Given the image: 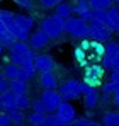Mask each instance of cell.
I'll use <instances>...</instances> for the list:
<instances>
[{
  "label": "cell",
  "instance_id": "ee69618b",
  "mask_svg": "<svg viewBox=\"0 0 119 126\" xmlns=\"http://www.w3.org/2000/svg\"><path fill=\"white\" fill-rule=\"evenodd\" d=\"M0 109H3V107H2V97H0Z\"/></svg>",
  "mask_w": 119,
  "mask_h": 126
},
{
  "label": "cell",
  "instance_id": "7dc6e473",
  "mask_svg": "<svg viewBox=\"0 0 119 126\" xmlns=\"http://www.w3.org/2000/svg\"><path fill=\"white\" fill-rule=\"evenodd\" d=\"M118 3H119V2H118Z\"/></svg>",
  "mask_w": 119,
  "mask_h": 126
},
{
  "label": "cell",
  "instance_id": "ffe728a7",
  "mask_svg": "<svg viewBox=\"0 0 119 126\" xmlns=\"http://www.w3.org/2000/svg\"><path fill=\"white\" fill-rule=\"evenodd\" d=\"M72 12H73V7H72L70 3H65V2L56 3V14H58L60 17L66 19V17H70V16H72Z\"/></svg>",
  "mask_w": 119,
  "mask_h": 126
},
{
  "label": "cell",
  "instance_id": "836d02e7",
  "mask_svg": "<svg viewBox=\"0 0 119 126\" xmlns=\"http://www.w3.org/2000/svg\"><path fill=\"white\" fill-rule=\"evenodd\" d=\"M32 109H34V111H39V112H46V106L43 102V99L34 101V102H32Z\"/></svg>",
  "mask_w": 119,
  "mask_h": 126
},
{
  "label": "cell",
  "instance_id": "7a4b0ae2",
  "mask_svg": "<svg viewBox=\"0 0 119 126\" xmlns=\"http://www.w3.org/2000/svg\"><path fill=\"white\" fill-rule=\"evenodd\" d=\"M63 27H65V32H68V34H72L73 38H80V39H83V38H89V24L85 19H82V17H66L65 19V24H63Z\"/></svg>",
  "mask_w": 119,
  "mask_h": 126
},
{
  "label": "cell",
  "instance_id": "e0dca14e",
  "mask_svg": "<svg viewBox=\"0 0 119 126\" xmlns=\"http://www.w3.org/2000/svg\"><path fill=\"white\" fill-rule=\"evenodd\" d=\"M15 22L19 24L22 29H26V31H31V29L34 27V19H32V17H29V16H20V14H15Z\"/></svg>",
  "mask_w": 119,
  "mask_h": 126
},
{
  "label": "cell",
  "instance_id": "277c9868",
  "mask_svg": "<svg viewBox=\"0 0 119 126\" xmlns=\"http://www.w3.org/2000/svg\"><path fill=\"white\" fill-rule=\"evenodd\" d=\"M89 38L90 39H97L100 43H105L111 39V29L104 22L90 19V24H89Z\"/></svg>",
  "mask_w": 119,
  "mask_h": 126
},
{
  "label": "cell",
  "instance_id": "d6a6232c",
  "mask_svg": "<svg viewBox=\"0 0 119 126\" xmlns=\"http://www.w3.org/2000/svg\"><path fill=\"white\" fill-rule=\"evenodd\" d=\"M94 89H95V87H92V85L89 84V82H85V80H83V82H80V94H83V95H85V94H89V92H90V90H94Z\"/></svg>",
  "mask_w": 119,
  "mask_h": 126
},
{
  "label": "cell",
  "instance_id": "f6af8a7d",
  "mask_svg": "<svg viewBox=\"0 0 119 126\" xmlns=\"http://www.w3.org/2000/svg\"><path fill=\"white\" fill-rule=\"evenodd\" d=\"M118 2H119V0H112V3H118Z\"/></svg>",
  "mask_w": 119,
  "mask_h": 126
},
{
  "label": "cell",
  "instance_id": "cb8c5ba5",
  "mask_svg": "<svg viewBox=\"0 0 119 126\" xmlns=\"http://www.w3.org/2000/svg\"><path fill=\"white\" fill-rule=\"evenodd\" d=\"M31 106H32V101H31L26 94L17 95V101H15V107H17V109H22V111H24V109H29Z\"/></svg>",
  "mask_w": 119,
  "mask_h": 126
},
{
  "label": "cell",
  "instance_id": "60d3db41",
  "mask_svg": "<svg viewBox=\"0 0 119 126\" xmlns=\"http://www.w3.org/2000/svg\"><path fill=\"white\" fill-rule=\"evenodd\" d=\"M114 104L119 106V85L116 87V90H114Z\"/></svg>",
  "mask_w": 119,
  "mask_h": 126
},
{
  "label": "cell",
  "instance_id": "4316f807",
  "mask_svg": "<svg viewBox=\"0 0 119 126\" xmlns=\"http://www.w3.org/2000/svg\"><path fill=\"white\" fill-rule=\"evenodd\" d=\"M104 49H105V55H109V56H114L116 53L119 51V43L116 41H105V44H104Z\"/></svg>",
  "mask_w": 119,
  "mask_h": 126
},
{
  "label": "cell",
  "instance_id": "4dcf8cb0",
  "mask_svg": "<svg viewBox=\"0 0 119 126\" xmlns=\"http://www.w3.org/2000/svg\"><path fill=\"white\" fill-rule=\"evenodd\" d=\"M7 90H10V80H9L5 75H2V77H0V94H3V92H7Z\"/></svg>",
  "mask_w": 119,
  "mask_h": 126
},
{
  "label": "cell",
  "instance_id": "5b68a950",
  "mask_svg": "<svg viewBox=\"0 0 119 126\" xmlns=\"http://www.w3.org/2000/svg\"><path fill=\"white\" fill-rule=\"evenodd\" d=\"M41 99H43V102H44V106H46V112H53V111H56L58 106L63 102L61 94H60L56 89H46V90L43 92Z\"/></svg>",
  "mask_w": 119,
  "mask_h": 126
},
{
  "label": "cell",
  "instance_id": "d4e9b609",
  "mask_svg": "<svg viewBox=\"0 0 119 126\" xmlns=\"http://www.w3.org/2000/svg\"><path fill=\"white\" fill-rule=\"evenodd\" d=\"M46 118V112H39V111H34L32 114H29V123L34 126H43V121Z\"/></svg>",
  "mask_w": 119,
  "mask_h": 126
},
{
  "label": "cell",
  "instance_id": "83f0119b",
  "mask_svg": "<svg viewBox=\"0 0 119 126\" xmlns=\"http://www.w3.org/2000/svg\"><path fill=\"white\" fill-rule=\"evenodd\" d=\"M75 58H77V62L82 65V66H87V56H85V49L78 46L77 49H75Z\"/></svg>",
  "mask_w": 119,
  "mask_h": 126
},
{
  "label": "cell",
  "instance_id": "ba28073f",
  "mask_svg": "<svg viewBox=\"0 0 119 126\" xmlns=\"http://www.w3.org/2000/svg\"><path fill=\"white\" fill-rule=\"evenodd\" d=\"M49 41H51V38H49L43 29H38L36 32L31 34V38H29V46H31L32 49H41V48L48 46Z\"/></svg>",
  "mask_w": 119,
  "mask_h": 126
},
{
  "label": "cell",
  "instance_id": "9a60e30c",
  "mask_svg": "<svg viewBox=\"0 0 119 126\" xmlns=\"http://www.w3.org/2000/svg\"><path fill=\"white\" fill-rule=\"evenodd\" d=\"M97 102H99V92H97L95 89L83 95V104H85L87 109H94V107L97 106Z\"/></svg>",
  "mask_w": 119,
  "mask_h": 126
},
{
  "label": "cell",
  "instance_id": "1f68e13d",
  "mask_svg": "<svg viewBox=\"0 0 119 126\" xmlns=\"http://www.w3.org/2000/svg\"><path fill=\"white\" fill-rule=\"evenodd\" d=\"M19 7L22 9H26V10H31V9H34V2L32 0H14Z\"/></svg>",
  "mask_w": 119,
  "mask_h": 126
},
{
  "label": "cell",
  "instance_id": "ac0fdd59",
  "mask_svg": "<svg viewBox=\"0 0 119 126\" xmlns=\"http://www.w3.org/2000/svg\"><path fill=\"white\" fill-rule=\"evenodd\" d=\"M10 90H12L15 95L26 94V92H27V85H26V80H20V79L10 80Z\"/></svg>",
  "mask_w": 119,
  "mask_h": 126
},
{
  "label": "cell",
  "instance_id": "30bf717a",
  "mask_svg": "<svg viewBox=\"0 0 119 126\" xmlns=\"http://www.w3.org/2000/svg\"><path fill=\"white\" fill-rule=\"evenodd\" d=\"M107 14H109L107 27L111 29V32H119V7L118 5H111L107 9Z\"/></svg>",
  "mask_w": 119,
  "mask_h": 126
},
{
  "label": "cell",
  "instance_id": "c3c4849f",
  "mask_svg": "<svg viewBox=\"0 0 119 126\" xmlns=\"http://www.w3.org/2000/svg\"><path fill=\"white\" fill-rule=\"evenodd\" d=\"M118 43H119V41H118Z\"/></svg>",
  "mask_w": 119,
  "mask_h": 126
},
{
  "label": "cell",
  "instance_id": "ab89813d",
  "mask_svg": "<svg viewBox=\"0 0 119 126\" xmlns=\"http://www.w3.org/2000/svg\"><path fill=\"white\" fill-rule=\"evenodd\" d=\"M111 80H112V82H119V70L112 68V73H111Z\"/></svg>",
  "mask_w": 119,
  "mask_h": 126
},
{
  "label": "cell",
  "instance_id": "7c38bea8",
  "mask_svg": "<svg viewBox=\"0 0 119 126\" xmlns=\"http://www.w3.org/2000/svg\"><path fill=\"white\" fill-rule=\"evenodd\" d=\"M73 12L78 14L80 17L85 19V21H90L92 19V9H90L89 0H78V3L73 5Z\"/></svg>",
  "mask_w": 119,
  "mask_h": 126
},
{
  "label": "cell",
  "instance_id": "f546056e",
  "mask_svg": "<svg viewBox=\"0 0 119 126\" xmlns=\"http://www.w3.org/2000/svg\"><path fill=\"white\" fill-rule=\"evenodd\" d=\"M72 125H73V126H97L99 123H97V121H90V119L82 118V119H73Z\"/></svg>",
  "mask_w": 119,
  "mask_h": 126
},
{
  "label": "cell",
  "instance_id": "3957f363",
  "mask_svg": "<svg viewBox=\"0 0 119 126\" xmlns=\"http://www.w3.org/2000/svg\"><path fill=\"white\" fill-rule=\"evenodd\" d=\"M63 24H65V19L60 17L58 14H53V16L43 19V22H41V29H43L51 39H58L60 36H61V32L65 31Z\"/></svg>",
  "mask_w": 119,
  "mask_h": 126
},
{
  "label": "cell",
  "instance_id": "8992f818",
  "mask_svg": "<svg viewBox=\"0 0 119 126\" xmlns=\"http://www.w3.org/2000/svg\"><path fill=\"white\" fill-rule=\"evenodd\" d=\"M58 92L61 94L63 101H73L75 97L80 95V82L78 80H68V82L60 85Z\"/></svg>",
  "mask_w": 119,
  "mask_h": 126
},
{
  "label": "cell",
  "instance_id": "8d00e7d4",
  "mask_svg": "<svg viewBox=\"0 0 119 126\" xmlns=\"http://www.w3.org/2000/svg\"><path fill=\"white\" fill-rule=\"evenodd\" d=\"M7 125H12L10 119H9V116L7 114H0V126H7Z\"/></svg>",
  "mask_w": 119,
  "mask_h": 126
},
{
  "label": "cell",
  "instance_id": "bcb514c9",
  "mask_svg": "<svg viewBox=\"0 0 119 126\" xmlns=\"http://www.w3.org/2000/svg\"><path fill=\"white\" fill-rule=\"evenodd\" d=\"M0 77H2V73H0Z\"/></svg>",
  "mask_w": 119,
  "mask_h": 126
},
{
  "label": "cell",
  "instance_id": "8fae6325",
  "mask_svg": "<svg viewBox=\"0 0 119 126\" xmlns=\"http://www.w3.org/2000/svg\"><path fill=\"white\" fill-rule=\"evenodd\" d=\"M3 75H5L9 80H15V79L26 80V79H24V72H22V68H20L19 65H15V63H9V65H5V66H3Z\"/></svg>",
  "mask_w": 119,
  "mask_h": 126
},
{
  "label": "cell",
  "instance_id": "e575fe53",
  "mask_svg": "<svg viewBox=\"0 0 119 126\" xmlns=\"http://www.w3.org/2000/svg\"><path fill=\"white\" fill-rule=\"evenodd\" d=\"M102 66L104 68H112V56H109V55H102Z\"/></svg>",
  "mask_w": 119,
  "mask_h": 126
},
{
  "label": "cell",
  "instance_id": "9c48e42d",
  "mask_svg": "<svg viewBox=\"0 0 119 126\" xmlns=\"http://www.w3.org/2000/svg\"><path fill=\"white\" fill-rule=\"evenodd\" d=\"M34 65L38 68V72H49L55 68V60L49 56V55H38L34 58Z\"/></svg>",
  "mask_w": 119,
  "mask_h": 126
},
{
  "label": "cell",
  "instance_id": "6da1fadb",
  "mask_svg": "<svg viewBox=\"0 0 119 126\" xmlns=\"http://www.w3.org/2000/svg\"><path fill=\"white\" fill-rule=\"evenodd\" d=\"M9 48H10V62L19 65V66L24 65L26 62H34V58H36L32 48L29 44H26V41L15 39Z\"/></svg>",
  "mask_w": 119,
  "mask_h": 126
},
{
  "label": "cell",
  "instance_id": "f1b7e54d",
  "mask_svg": "<svg viewBox=\"0 0 119 126\" xmlns=\"http://www.w3.org/2000/svg\"><path fill=\"white\" fill-rule=\"evenodd\" d=\"M119 85V82H107V84L102 85V92L104 94H107V95H111V94H114V90H116V87Z\"/></svg>",
  "mask_w": 119,
  "mask_h": 126
},
{
  "label": "cell",
  "instance_id": "52a82bcc",
  "mask_svg": "<svg viewBox=\"0 0 119 126\" xmlns=\"http://www.w3.org/2000/svg\"><path fill=\"white\" fill-rule=\"evenodd\" d=\"M56 116L61 118V119L66 123V126H70V125H72V121L75 119L77 112H75V107L70 104L68 101H63V102L58 106V109H56Z\"/></svg>",
  "mask_w": 119,
  "mask_h": 126
},
{
  "label": "cell",
  "instance_id": "74e56055",
  "mask_svg": "<svg viewBox=\"0 0 119 126\" xmlns=\"http://www.w3.org/2000/svg\"><path fill=\"white\" fill-rule=\"evenodd\" d=\"M83 80H85V82H89L92 87H97V85L100 84V79H90V77H85Z\"/></svg>",
  "mask_w": 119,
  "mask_h": 126
},
{
  "label": "cell",
  "instance_id": "603a6c76",
  "mask_svg": "<svg viewBox=\"0 0 119 126\" xmlns=\"http://www.w3.org/2000/svg\"><path fill=\"white\" fill-rule=\"evenodd\" d=\"M43 126H66V123L61 118H58L56 114H53V116H48L46 114V118L43 121Z\"/></svg>",
  "mask_w": 119,
  "mask_h": 126
},
{
  "label": "cell",
  "instance_id": "d6986e66",
  "mask_svg": "<svg viewBox=\"0 0 119 126\" xmlns=\"http://www.w3.org/2000/svg\"><path fill=\"white\" fill-rule=\"evenodd\" d=\"M104 66L102 65H92V66H89L87 68V72H85V77H90V79H102L104 77Z\"/></svg>",
  "mask_w": 119,
  "mask_h": 126
},
{
  "label": "cell",
  "instance_id": "4fadbf2b",
  "mask_svg": "<svg viewBox=\"0 0 119 126\" xmlns=\"http://www.w3.org/2000/svg\"><path fill=\"white\" fill-rule=\"evenodd\" d=\"M41 85L44 89H58V80L53 70L49 72H41Z\"/></svg>",
  "mask_w": 119,
  "mask_h": 126
},
{
  "label": "cell",
  "instance_id": "5bb4252c",
  "mask_svg": "<svg viewBox=\"0 0 119 126\" xmlns=\"http://www.w3.org/2000/svg\"><path fill=\"white\" fill-rule=\"evenodd\" d=\"M0 97H2V107H3L5 111H9V109H14V107H15L17 95H15L12 90H7V92L0 94Z\"/></svg>",
  "mask_w": 119,
  "mask_h": 126
},
{
  "label": "cell",
  "instance_id": "b9f144b4",
  "mask_svg": "<svg viewBox=\"0 0 119 126\" xmlns=\"http://www.w3.org/2000/svg\"><path fill=\"white\" fill-rule=\"evenodd\" d=\"M80 46H82V48H83V49H85V51H87V49H89V48H90V41H87V39H85V38H83V39H82V44H80Z\"/></svg>",
  "mask_w": 119,
  "mask_h": 126
},
{
  "label": "cell",
  "instance_id": "44dd1931",
  "mask_svg": "<svg viewBox=\"0 0 119 126\" xmlns=\"http://www.w3.org/2000/svg\"><path fill=\"white\" fill-rule=\"evenodd\" d=\"M102 123H104L105 126H119V112H116V111L105 112Z\"/></svg>",
  "mask_w": 119,
  "mask_h": 126
},
{
  "label": "cell",
  "instance_id": "7402d4cb",
  "mask_svg": "<svg viewBox=\"0 0 119 126\" xmlns=\"http://www.w3.org/2000/svg\"><path fill=\"white\" fill-rule=\"evenodd\" d=\"M92 19H95V21H99V22H104V24L107 26V22H109V14H107V10H104V9H92Z\"/></svg>",
  "mask_w": 119,
  "mask_h": 126
},
{
  "label": "cell",
  "instance_id": "f35d334b",
  "mask_svg": "<svg viewBox=\"0 0 119 126\" xmlns=\"http://www.w3.org/2000/svg\"><path fill=\"white\" fill-rule=\"evenodd\" d=\"M112 68H116V70H119V51L112 56Z\"/></svg>",
  "mask_w": 119,
  "mask_h": 126
},
{
  "label": "cell",
  "instance_id": "7bdbcfd3",
  "mask_svg": "<svg viewBox=\"0 0 119 126\" xmlns=\"http://www.w3.org/2000/svg\"><path fill=\"white\" fill-rule=\"evenodd\" d=\"M2 51H3V44H0V55H2Z\"/></svg>",
  "mask_w": 119,
  "mask_h": 126
},
{
  "label": "cell",
  "instance_id": "d590c367",
  "mask_svg": "<svg viewBox=\"0 0 119 126\" xmlns=\"http://www.w3.org/2000/svg\"><path fill=\"white\" fill-rule=\"evenodd\" d=\"M41 5L44 9H53L56 5V0H41Z\"/></svg>",
  "mask_w": 119,
  "mask_h": 126
},
{
  "label": "cell",
  "instance_id": "484cf974",
  "mask_svg": "<svg viewBox=\"0 0 119 126\" xmlns=\"http://www.w3.org/2000/svg\"><path fill=\"white\" fill-rule=\"evenodd\" d=\"M89 3H90V9H104V10H107L112 5V0H89Z\"/></svg>",
  "mask_w": 119,
  "mask_h": 126
},
{
  "label": "cell",
  "instance_id": "2e32d148",
  "mask_svg": "<svg viewBox=\"0 0 119 126\" xmlns=\"http://www.w3.org/2000/svg\"><path fill=\"white\" fill-rule=\"evenodd\" d=\"M5 114L9 116L10 123H14V125H22V123H24V114H22V109L14 107V109H9Z\"/></svg>",
  "mask_w": 119,
  "mask_h": 126
}]
</instances>
